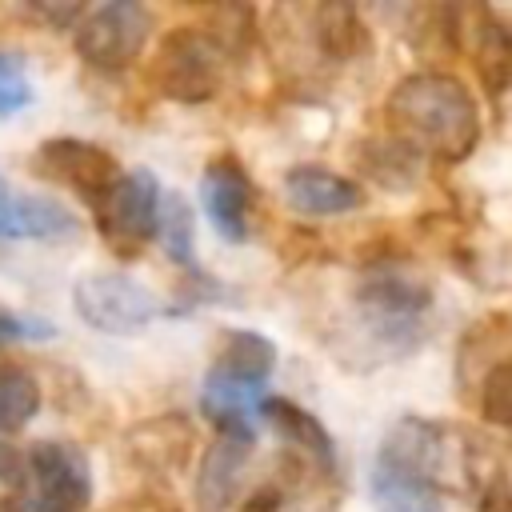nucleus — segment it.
Wrapping results in <instances>:
<instances>
[{
    "label": "nucleus",
    "mask_w": 512,
    "mask_h": 512,
    "mask_svg": "<svg viewBox=\"0 0 512 512\" xmlns=\"http://www.w3.org/2000/svg\"><path fill=\"white\" fill-rule=\"evenodd\" d=\"M276 500H280V496H276V488H264L260 496H252V500L244 504V512H272V508H276Z\"/></svg>",
    "instance_id": "nucleus-30"
},
{
    "label": "nucleus",
    "mask_w": 512,
    "mask_h": 512,
    "mask_svg": "<svg viewBox=\"0 0 512 512\" xmlns=\"http://www.w3.org/2000/svg\"><path fill=\"white\" fill-rule=\"evenodd\" d=\"M20 200L24 192H12V184L0 176V236L20 240Z\"/></svg>",
    "instance_id": "nucleus-27"
},
{
    "label": "nucleus",
    "mask_w": 512,
    "mask_h": 512,
    "mask_svg": "<svg viewBox=\"0 0 512 512\" xmlns=\"http://www.w3.org/2000/svg\"><path fill=\"white\" fill-rule=\"evenodd\" d=\"M280 196L292 212L324 220V216H344L364 204V192L352 176H340L324 164H296L280 180Z\"/></svg>",
    "instance_id": "nucleus-11"
},
{
    "label": "nucleus",
    "mask_w": 512,
    "mask_h": 512,
    "mask_svg": "<svg viewBox=\"0 0 512 512\" xmlns=\"http://www.w3.org/2000/svg\"><path fill=\"white\" fill-rule=\"evenodd\" d=\"M224 60L228 56L200 28H172L160 40L148 76L160 88V96L176 104H204L220 92Z\"/></svg>",
    "instance_id": "nucleus-3"
},
{
    "label": "nucleus",
    "mask_w": 512,
    "mask_h": 512,
    "mask_svg": "<svg viewBox=\"0 0 512 512\" xmlns=\"http://www.w3.org/2000/svg\"><path fill=\"white\" fill-rule=\"evenodd\" d=\"M192 444H196V428H192L180 412L144 420L140 428L128 432V456H132L140 468L160 472V476L184 468L188 456H192Z\"/></svg>",
    "instance_id": "nucleus-16"
},
{
    "label": "nucleus",
    "mask_w": 512,
    "mask_h": 512,
    "mask_svg": "<svg viewBox=\"0 0 512 512\" xmlns=\"http://www.w3.org/2000/svg\"><path fill=\"white\" fill-rule=\"evenodd\" d=\"M76 316L104 336H136L156 320V296L128 272H88L72 288Z\"/></svg>",
    "instance_id": "nucleus-5"
},
{
    "label": "nucleus",
    "mask_w": 512,
    "mask_h": 512,
    "mask_svg": "<svg viewBox=\"0 0 512 512\" xmlns=\"http://www.w3.org/2000/svg\"><path fill=\"white\" fill-rule=\"evenodd\" d=\"M248 464H252V436H216L196 468V500L208 512L228 508L244 488Z\"/></svg>",
    "instance_id": "nucleus-13"
},
{
    "label": "nucleus",
    "mask_w": 512,
    "mask_h": 512,
    "mask_svg": "<svg viewBox=\"0 0 512 512\" xmlns=\"http://www.w3.org/2000/svg\"><path fill=\"white\" fill-rule=\"evenodd\" d=\"M0 512H40L24 492H8V496H0Z\"/></svg>",
    "instance_id": "nucleus-29"
},
{
    "label": "nucleus",
    "mask_w": 512,
    "mask_h": 512,
    "mask_svg": "<svg viewBox=\"0 0 512 512\" xmlns=\"http://www.w3.org/2000/svg\"><path fill=\"white\" fill-rule=\"evenodd\" d=\"M32 12H36V16H44L52 28H76V20L84 16V8H80V4H36Z\"/></svg>",
    "instance_id": "nucleus-28"
},
{
    "label": "nucleus",
    "mask_w": 512,
    "mask_h": 512,
    "mask_svg": "<svg viewBox=\"0 0 512 512\" xmlns=\"http://www.w3.org/2000/svg\"><path fill=\"white\" fill-rule=\"evenodd\" d=\"M356 160H360V172L372 184H384L392 192H404L416 180V168H420V156L400 136H372V140H364L356 148Z\"/></svg>",
    "instance_id": "nucleus-19"
},
{
    "label": "nucleus",
    "mask_w": 512,
    "mask_h": 512,
    "mask_svg": "<svg viewBox=\"0 0 512 512\" xmlns=\"http://www.w3.org/2000/svg\"><path fill=\"white\" fill-rule=\"evenodd\" d=\"M252 200L256 184L236 156H212L200 172V204L220 240L244 244L252 236Z\"/></svg>",
    "instance_id": "nucleus-10"
},
{
    "label": "nucleus",
    "mask_w": 512,
    "mask_h": 512,
    "mask_svg": "<svg viewBox=\"0 0 512 512\" xmlns=\"http://www.w3.org/2000/svg\"><path fill=\"white\" fill-rule=\"evenodd\" d=\"M152 36V12L136 0H112L84 8V16L72 28V48L84 64L116 72L128 68Z\"/></svg>",
    "instance_id": "nucleus-4"
},
{
    "label": "nucleus",
    "mask_w": 512,
    "mask_h": 512,
    "mask_svg": "<svg viewBox=\"0 0 512 512\" xmlns=\"http://www.w3.org/2000/svg\"><path fill=\"white\" fill-rule=\"evenodd\" d=\"M200 32H204L224 56H236V52H244V48L256 40V12H252V8H236V4L212 8L208 20L200 24Z\"/></svg>",
    "instance_id": "nucleus-23"
},
{
    "label": "nucleus",
    "mask_w": 512,
    "mask_h": 512,
    "mask_svg": "<svg viewBox=\"0 0 512 512\" xmlns=\"http://www.w3.org/2000/svg\"><path fill=\"white\" fill-rule=\"evenodd\" d=\"M376 464L388 472H404L416 476L432 488L444 484V468H448V428L428 420V416H400L376 452Z\"/></svg>",
    "instance_id": "nucleus-9"
},
{
    "label": "nucleus",
    "mask_w": 512,
    "mask_h": 512,
    "mask_svg": "<svg viewBox=\"0 0 512 512\" xmlns=\"http://www.w3.org/2000/svg\"><path fill=\"white\" fill-rule=\"evenodd\" d=\"M456 40L464 44V52H468L480 84L488 88V96L500 100L504 88H508V80H512V36L500 24V16L492 8H468V12H460Z\"/></svg>",
    "instance_id": "nucleus-12"
},
{
    "label": "nucleus",
    "mask_w": 512,
    "mask_h": 512,
    "mask_svg": "<svg viewBox=\"0 0 512 512\" xmlns=\"http://www.w3.org/2000/svg\"><path fill=\"white\" fill-rule=\"evenodd\" d=\"M368 496H372L376 512H444L440 488H432L416 476H404V472H388L380 464H372Z\"/></svg>",
    "instance_id": "nucleus-20"
},
{
    "label": "nucleus",
    "mask_w": 512,
    "mask_h": 512,
    "mask_svg": "<svg viewBox=\"0 0 512 512\" xmlns=\"http://www.w3.org/2000/svg\"><path fill=\"white\" fill-rule=\"evenodd\" d=\"M396 136L436 164H460L480 144V104L472 88L452 72H412L388 96Z\"/></svg>",
    "instance_id": "nucleus-1"
},
{
    "label": "nucleus",
    "mask_w": 512,
    "mask_h": 512,
    "mask_svg": "<svg viewBox=\"0 0 512 512\" xmlns=\"http://www.w3.org/2000/svg\"><path fill=\"white\" fill-rule=\"evenodd\" d=\"M356 308L376 328V336L408 344L416 324L432 308V280L404 260H376L356 284Z\"/></svg>",
    "instance_id": "nucleus-2"
},
{
    "label": "nucleus",
    "mask_w": 512,
    "mask_h": 512,
    "mask_svg": "<svg viewBox=\"0 0 512 512\" xmlns=\"http://www.w3.org/2000/svg\"><path fill=\"white\" fill-rule=\"evenodd\" d=\"M156 204H160V180L148 168L120 172V180L92 204L96 228L120 256H140V248L156 236Z\"/></svg>",
    "instance_id": "nucleus-6"
},
{
    "label": "nucleus",
    "mask_w": 512,
    "mask_h": 512,
    "mask_svg": "<svg viewBox=\"0 0 512 512\" xmlns=\"http://www.w3.org/2000/svg\"><path fill=\"white\" fill-rule=\"evenodd\" d=\"M272 368H276V344L264 332L228 328L220 336L216 360H212V368H208L204 380L236 384V388H264L268 376H272Z\"/></svg>",
    "instance_id": "nucleus-14"
},
{
    "label": "nucleus",
    "mask_w": 512,
    "mask_h": 512,
    "mask_svg": "<svg viewBox=\"0 0 512 512\" xmlns=\"http://www.w3.org/2000/svg\"><path fill=\"white\" fill-rule=\"evenodd\" d=\"M32 104V80L24 68V56L12 48H0V120L16 116Z\"/></svg>",
    "instance_id": "nucleus-25"
},
{
    "label": "nucleus",
    "mask_w": 512,
    "mask_h": 512,
    "mask_svg": "<svg viewBox=\"0 0 512 512\" xmlns=\"http://www.w3.org/2000/svg\"><path fill=\"white\" fill-rule=\"evenodd\" d=\"M164 256L180 268H192L196 256V220H192V204L184 200V192L176 188H160V204H156V236Z\"/></svg>",
    "instance_id": "nucleus-21"
},
{
    "label": "nucleus",
    "mask_w": 512,
    "mask_h": 512,
    "mask_svg": "<svg viewBox=\"0 0 512 512\" xmlns=\"http://www.w3.org/2000/svg\"><path fill=\"white\" fill-rule=\"evenodd\" d=\"M32 172L76 192L80 200L96 204L116 180H120V164L108 148L92 144V140H76V136H52L36 148L32 156Z\"/></svg>",
    "instance_id": "nucleus-8"
},
{
    "label": "nucleus",
    "mask_w": 512,
    "mask_h": 512,
    "mask_svg": "<svg viewBox=\"0 0 512 512\" xmlns=\"http://www.w3.org/2000/svg\"><path fill=\"white\" fill-rule=\"evenodd\" d=\"M56 328L44 316H24L0 304V344H28V340H52Z\"/></svg>",
    "instance_id": "nucleus-26"
},
{
    "label": "nucleus",
    "mask_w": 512,
    "mask_h": 512,
    "mask_svg": "<svg viewBox=\"0 0 512 512\" xmlns=\"http://www.w3.org/2000/svg\"><path fill=\"white\" fill-rule=\"evenodd\" d=\"M40 412V384L24 364H0V436H16Z\"/></svg>",
    "instance_id": "nucleus-22"
},
{
    "label": "nucleus",
    "mask_w": 512,
    "mask_h": 512,
    "mask_svg": "<svg viewBox=\"0 0 512 512\" xmlns=\"http://www.w3.org/2000/svg\"><path fill=\"white\" fill-rule=\"evenodd\" d=\"M508 344H512V336H508V312H492V316L476 320V324L464 332L460 352H456V376H460V392H464L468 400H472L476 384H480L500 360H508Z\"/></svg>",
    "instance_id": "nucleus-17"
},
{
    "label": "nucleus",
    "mask_w": 512,
    "mask_h": 512,
    "mask_svg": "<svg viewBox=\"0 0 512 512\" xmlns=\"http://www.w3.org/2000/svg\"><path fill=\"white\" fill-rule=\"evenodd\" d=\"M472 400H476L480 420L504 428V424L512 420V360H500V364L476 384Z\"/></svg>",
    "instance_id": "nucleus-24"
},
{
    "label": "nucleus",
    "mask_w": 512,
    "mask_h": 512,
    "mask_svg": "<svg viewBox=\"0 0 512 512\" xmlns=\"http://www.w3.org/2000/svg\"><path fill=\"white\" fill-rule=\"evenodd\" d=\"M256 412H260V420H268V428H272L280 440H288L296 452L312 456V460H316V464H324V468L336 460V444H332L328 428L320 424V416H312V412H308V408H300L296 400L264 396Z\"/></svg>",
    "instance_id": "nucleus-18"
},
{
    "label": "nucleus",
    "mask_w": 512,
    "mask_h": 512,
    "mask_svg": "<svg viewBox=\"0 0 512 512\" xmlns=\"http://www.w3.org/2000/svg\"><path fill=\"white\" fill-rule=\"evenodd\" d=\"M300 16H304V32L320 60L344 64L368 52V28L352 4H308L300 8Z\"/></svg>",
    "instance_id": "nucleus-15"
},
{
    "label": "nucleus",
    "mask_w": 512,
    "mask_h": 512,
    "mask_svg": "<svg viewBox=\"0 0 512 512\" xmlns=\"http://www.w3.org/2000/svg\"><path fill=\"white\" fill-rule=\"evenodd\" d=\"M28 500L40 512H84L92 500L88 456L68 440H36L24 452Z\"/></svg>",
    "instance_id": "nucleus-7"
}]
</instances>
